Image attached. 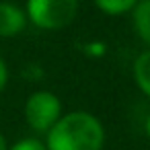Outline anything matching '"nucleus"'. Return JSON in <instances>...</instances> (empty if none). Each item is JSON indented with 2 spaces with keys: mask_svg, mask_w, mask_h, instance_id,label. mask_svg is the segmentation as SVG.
<instances>
[{
  "mask_svg": "<svg viewBox=\"0 0 150 150\" xmlns=\"http://www.w3.org/2000/svg\"><path fill=\"white\" fill-rule=\"evenodd\" d=\"M47 150H103L107 142L103 121L84 109L62 113L45 134Z\"/></svg>",
  "mask_w": 150,
  "mask_h": 150,
  "instance_id": "f257e3e1",
  "label": "nucleus"
},
{
  "mask_svg": "<svg viewBox=\"0 0 150 150\" xmlns=\"http://www.w3.org/2000/svg\"><path fill=\"white\" fill-rule=\"evenodd\" d=\"M78 8V0H27L25 2L27 21L41 31H60L72 25Z\"/></svg>",
  "mask_w": 150,
  "mask_h": 150,
  "instance_id": "f03ea898",
  "label": "nucleus"
},
{
  "mask_svg": "<svg viewBox=\"0 0 150 150\" xmlns=\"http://www.w3.org/2000/svg\"><path fill=\"white\" fill-rule=\"evenodd\" d=\"M62 113H64V109H62L60 97L52 91H45V88L33 91L27 97L25 107H23V115H25L29 129L35 134H43V136L62 117Z\"/></svg>",
  "mask_w": 150,
  "mask_h": 150,
  "instance_id": "7ed1b4c3",
  "label": "nucleus"
},
{
  "mask_svg": "<svg viewBox=\"0 0 150 150\" xmlns=\"http://www.w3.org/2000/svg\"><path fill=\"white\" fill-rule=\"evenodd\" d=\"M29 21L25 8L15 2H0V37L13 39L27 29Z\"/></svg>",
  "mask_w": 150,
  "mask_h": 150,
  "instance_id": "20e7f679",
  "label": "nucleus"
},
{
  "mask_svg": "<svg viewBox=\"0 0 150 150\" xmlns=\"http://www.w3.org/2000/svg\"><path fill=\"white\" fill-rule=\"evenodd\" d=\"M129 15L138 39L146 47H150V0H138Z\"/></svg>",
  "mask_w": 150,
  "mask_h": 150,
  "instance_id": "39448f33",
  "label": "nucleus"
},
{
  "mask_svg": "<svg viewBox=\"0 0 150 150\" xmlns=\"http://www.w3.org/2000/svg\"><path fill=\"white\" fill-rule=\"evenodd\" d=\"M132 78H134V84L138 86V91L150 99V47H146L134 60Z\"/></svg>",
  "mask_w": 150,
  "mask_h": 150,
  "instance_id": "423d86ee",
  "label": "nucleus"
},
{
  "mask_svg": "<svg viewBox=\"0 0 150 150\" xmlns=\"http://www.w3.org/2000/svg\"><path fill=\"white\" fill-rule=\"evenodd\" d=\"M93 2L103 15L121 17V15H127V13L134 11L138 0H93Z\"/></svg>",
  "mask_w": 150,
  "mask_h": 150,
  "instance_id": "0eeeda50",
  "label": "nucleus"
},
{
  "mask_svg": "<svg viewBox=\"0 0 150 150\" xmlns=\"http://www.w3.org/2000/svg\"><path fill=\"white\" fill-rule=\"evenodd\" d=\"M8 150H47V148H45L43 140H39L35 136H29V138L17 140L13 146H8Z\"/></svg>",
  "mask_w": 150,
  "mask_h": 150,
  "instance_id": "6e6552de",
  "label": "nucleus"
},
{
  "mask_svg": "<svg viewBox=\"0 0 150 150\" xmlns=\"http://www.w3.org/2000/svg\"><path fill=\"white\" fill-rule=\"evenodd\" d=\"M8 78H11V72H8V66L4 62V58L0 56V93H2L8 84Z\"/></svg>",
  "mask_w": 150,
  "mask_h": 150,
  "instance_id": "1a4fd4ad",
  "label": "nucleus"
},
{
  "mask_svg": "<svg viewBox=\"0 0 150 150\" xmlns=\"http://www.w3.org/2000/svg\"><path fill=\"white\" fill-rule=\"evenodd\" d=\"M144 134H146V138L150 140V113H148V117L144 119Z\"/></svg>",
  "mask_w": 150,
  "mask_h": 150,
  "instance_id": "9d476101",
  "label": "nucleus"
},
{
  "mask_svg": "<svg viewBox=\"0 0 150 150\" xmlns=\"http://www.w3.org/2000/svg\"><path fill=\"white\" fill-rule=\"evenodd\" d=\"M0 150H8V142H6V138H4L2 132H0Z\"/></svg>",
  "mask_w": 150,
  "mask_h": 150,
  "instance_id": "9b49d317",
  "label": "nucleus"
}]
</instances>
